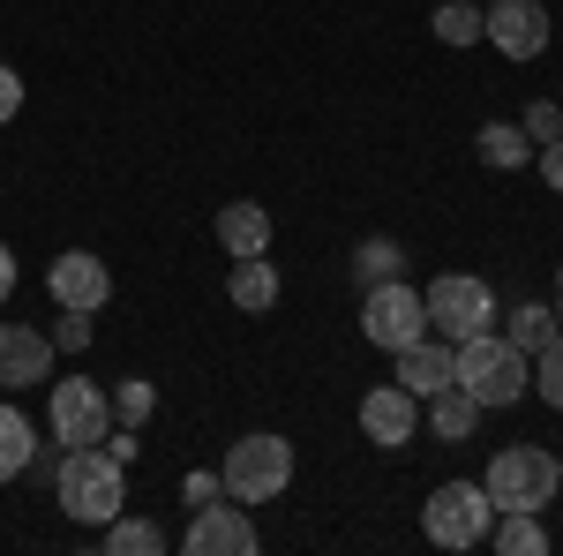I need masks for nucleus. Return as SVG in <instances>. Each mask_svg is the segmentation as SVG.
I'll return each mask as SVG.
<instances>
[{"instance_id":"nucleus-6","label":"nucleus","mask_w":563,"mask_h":556,"mask_svg":"<svg viewBox=\"0 0 563 556\" xmlns=\"http://www.w3.org/2000/svg\"><path fill=\"white\" fill-rule=\"evenodd\" d=\"M361 339L384 346V353H398V346H413V339H429V301L413 294L406 279L368 286V301H361Z\"/></svg>"},{"instance_id":"nucleus-8","label":"nucleus","mask_w":563,"mask_h":556,"mask_svg":"<svg viewBox=\"0 0 563 556\" xmlns=\"http://www.w3.org/2000/svg\"><path fill=\"white\" fill-rule=\"evenodd\" d=\"M106 428H113V399L90 377L53 384V444H106Z\"/></svg>"},{"instance_id":"nucleus-14","label":"nucleus","mask_w":563,"mask_h":556,"mask_svg":"<svg viewBox=\"0 0 563 556\" xmlns=\"http://www.w3.org/2000/svg\"><path fill=\"white\" fill-rule=\"evenodd\" d=\"M451 353H459V346H429V339L398 346V377H390V384H406L413 399H435V391L451 384Z\"/></svg>"},{"instance_id":"nucleus-22","label":"nucleus","mask_w":563,"mask_h":556,"mask_svg":"<svg viewBox=\"0 0 563 556\" xmlns=\"http://www.w3.org/2000/svg\"><path fill=\"white\" fill-rule=\"evenodd\" d=\"M398 263H406V249H398L390 233H368V241L353 249V279H361V286H384V279H398Z\"/></svg>"},{"instance_id":"nucleus-20","label":"nucleus","mask_w":563,"mask_h":556,"mask_svg":"<svg viewBox=\"0 0 563 556\" xmlns=\"http://www.w3.org/2000/svg\"><path fill=\"white\" fill-rule=\"evenodd\" d=\"M481 159H488L496 173H519L526 159H533V143H526L519 121H488V129H481Z\"/></svg>"},{"instance_id":"nucleus-7","label":"nucleus","mask_w":563,"mask_h":556,"mask_svg":"<svg viewBox=\"0 0 563 556\" xmlns=\"http://www.w3.org/2000/svg\"><path fill=\"white\" fill-rule=\"evenodd\" d=\"M421 301H429V324H435V331H443L451 346L496 324V294H488L481 279H466V271H443V279H435Z\"/></svg>"},{"instance_id":"nucleus-12","label":"nucleus","mask_w":563,"mask_h":556,"mask_svg":"<svg viewBox=\"0 0 563 556\" xmlns=\"http://www.w3.org/2000/svg\"><path fill=\"white\" fill-rule=\"evenodd\" d=\"M413 428H421V399L406 384H376L361 399V436H368V444L398 451V444H413Z\"/></svg>"},{"instance_id":"nucleus-32","label":"nucleus","mask_w":563,"mask_h":556,"mask_svg":"<svg viewBox=\"0 0 563 556\" xmlns=\"http://www.w3.org/2000/svg\"><path fill=\"white\" fill-rule=\"evenodd\" d=\"M106 451H113V459L129 467V459H135V428H106Z\"/></svg>"},{"instance_id":"nucleus-1","label":"nucleus","mask_w":563,"mask_h":556,"mask_svg":"<svg viewBox=\"0 0 563 556\" xmlns=\"http://www.w3.org/2000/svg\"><path fill=\"white\" fill-rule=\"evenodd\" d=\"M53 497H60V512H68V519L106 526V519L129 504V467H121L106 444H68L60 467H53Z\"/></svg>"},{"instance_id":"nucleus-31","label":"nucleus","mask_w":563,"mask_h":556,"mask_svg":"<svg viewBox=\"0 0 563 556\" xmlns=\"http://www.w3.org/2000/svg\"><path fill=\"white\" fill-rule=\"evenodd\" d=\"M541 181L563 196V135H556V143H541Z\"/></svg>"},{"instance_id":"nucleus-19","label":"nucleus","mask_w":563,"mask_h":556,"mask_svg":"<svg viewBox=\"0 0 563 556\" xmlns=\"http://www.w3.org/2000/svg\"><path fill=\"white\" fill-rule=\"evenodd\" d=\"M504 526H488V549L504 556H541L549 549V526H541V512H496Z\"/></svg>"},{"instance_id":"nucleus-33","label":"nucleus","mask_w":563,"mask_h":556,"mask_svg":"<svg viewBox=\"0 0 563 556\" xmlns=\"http://www.w3.org/2000/svg\"><path fill=\"white\" fill-rule=\"evenodd\" d=\"M15 294V257H8V241H0V301Z\"/></svg>"},{"instance_id":"nucleus-16","label":"nucleus","mask_w":563,"mask_h":556,"mask_svg":"<svg viewBox=\"0 0 563 556\" xmlns=\"http://www.w3.org/2000/svg\"><path fill=\"white\" fill-rule=\"evenodd\" d=\"M225 294H233V308L263 316V308H278V271H271L263 257H233V271H225Z\"/></svg>"},{"instance_id":"nucleus-10","label":"nucleus","mask_w":563,"mask_h":556,"mask_svg":"<svg viewBox=\"0 0 563 556\" xmlns=\"http://www.w3.org/2000/svg\"><path fill=\"white\" fill-rule=\"evenodd\" d=\"M180 549L188 556H256V526L241 504H203V512L188 519V534H180Z\"/></svg>"},{"instance_id":"nucleus-30","label":"nucleus","mask_w":563,"mask_h":556,"mask_svg":"<svg viewBox=\"0 0 563 556\" xmlns=\"http://www.w3.org/2000/svg\"><path fill=\"white\" fill-rule=\"evenodd\" d=\"M218 497H225V481H218V473H188V504H196V512L218 504Z\"/></svg>"},{"instance_id":"nucleus-18","label":"nucleus","mask_w":563,"mask_h":556,"mask_svg":"<svg viewBox=\"0 0 563 556\" xmlns=\"http://www.w3.org/2000/svg\"><path fill=\"white\" fill-rule=\"evenodd\" d=\"M38 459V428L23 406H0V481H15V473H31Z\"/></svg>"},{"instance_id":"nucleus-9","label":"nucleus","mask_w":563,"mask_h":556,"mask_svg":"<svg viewBox=\"0 0 563 556\" xmlns=\"http://www.w3.org/2000/svg\"><path fill=\"white\" fill-rule=\"evenodd\" d=\"M481 39L496 45L504 61H541L549 15H541V0H496V8H481Z\"/></svg>"},{"instance_id":"nucleus-26","label":"nucleus","mask_w":563,"mask_h":556,"mask_svg":"<svg viewBox=\"0 0 563 556\" xmlns=\"http://www.w3.org/2000/svg\"><path fill=\"white\" fill-rule=\"evenodd\" d=\"M151 406H158V399H151V384H143V377H129V384H121V399H113V422H121V428H143V422H151Z\"/></svg>"},{"instance_id":"nucleus-25","label":"nucleus","mask_w":563,"mask_h":556,"mask_svg":"<svg viewBox=\"0 0 563 556\" xmlns=\"http://www.w3.org/2000/svg\"><path fill=\"white\" fill-rule=\"evenodd\" d=\"M435 39L443 45H481V8L474 0H443V8H435Z\"/></svg>"},{"instance_id":"nucleus-34","label":"nucleus","mask_w":563,"mask_h":556,"mask_svg":"<svg viewBox=\"0 0 563 556\" xmlns=\"http://www.w3.org/2000/svg\"><path fill=\"white\" fill-rule=\"evenodd\" d=\"M556 324H563V294H556Z\"/></svg>"},{"instance_id":"nucleus-4","label":"nucleus","mask_w":563,"mask_h":556,"mask_svg":"<svg viewBox=\"0 0 563 556\" xmlns=\"http://www.w3.org/2000/svg\"><path fill=\"white\" fill-rule=\"evenodd\" d=\"M218 481H225L233 504H271V497H286V481H294V444L271 436V428H256V436H241V444L225 451Z\"/></svg>"},{"instance_id":"nucleus-13","label":"nucleus","mask_w":563,"mask_h":556,"mask_svg":"<svg viewBox=\"0 0 563 556\" xmlns=\"http://www.w3.org/2000/svg\"><path fill=\"white\" fill-rule=\"evenodd\" d=\"M53 377V339L31 324H0V391H31Z\"/></svg>"},{"instance_id":"nucleus-15","label":"nucleus","mask_w":563,"mask_h":556,"mask_svg":"<svg viewBox=\"0 0 563 556\" xmlns=\"http://www.w3.org/2000/svg\"><path fill=\"white\" fill-rule=\"evenodd\" d=\"M218 241H225V257H263L271 249V211L263 204H218Z\"/></svg>"},{"instance_id":"nucleus-3","label":"nucleus","mask_w":563,"mask_h":556,"mask_svg":"<svg viewBox=\"0 0 563 556\" xmlns=\"http://www.w3.org/2000/svg\"><path fill=\"white\" fill-rule=\"evenodd\" d=\"M451 384L474 391L481 406H519L526 399V353L511 339H496V331H474V339H459V353H451Z\"/></svg>"},{"instance_id":"nucleus-21","label":"nucleus","mask_w":563,"mask_h":556,"mask_svg":"<svg viewBox=\"0 0 563 556\" xmlns=\"http://www.w3.org/2000/svg\"><path fill=\"white\" fill-rule=\"evenodd\" d=\"M563 324H556V308H541V301H526V308H511V331H504V339L519 346L526 361H533V353H541V346L556 339Z\"/></svg>"},{"instance_id":"nucleus-29","label":"nucleus","mask_w":563,"mask_h":556,"mask_svg":"<svg viewBox=\"0 0 563 556\" xmlns=\"http://www.w3.org/2000/svg\"><path fill=\"white\" fill-rule=\"evenodd\" d=\"M60 346H68V353H84V346H90V316H84V308L60 316Z\"/></svg>"},{"instance_id":"nucleus-28","label":"nucleus","mask_w":563,"mask_h":556,"mask_svg":"<svg viewBox=\"0 0 563 556\" xmlns=\"http://www.w3.org/2000/svg\"><path fill=\"white\" fill-rule=\"evenodd\" d=\"M15 113H23V76L0 61V121H15Z\"/></svg>"},{"instance_id":"nucleus-23","label":"nucleus","mask_w":563,"mask_h":556,"mask_svg":"<svg viewBox=\"0 0 563 556\" xmlns=\"http://www.w3.org/2000/svg\"><path fill=\"white\" fill-rule=\"evenodd\" d=\"M106 549H113V556H158V549H166V534H158L151 519L113 512V519H106Z\"/></svg>"},{"instance_id":"nucleus-24","label":"nucleus","mask_w":563,"mask_h":556,"mask_svg":"<svg viewBox=\"0 0 563 556\" xmlns=\"http://www.w3.org/2000/svg\"><path fill=\"white\" fill-rule=\"evenodd\" d=\"M526 391H541V399H549V406L563 414V331L541 346L533 361H526Z\"/></svg>"},{"instance_id":"nucleus-11","label":"nucleus","mask_w":563,"mask_h":556,"mask_svg":"<svg viewBox=\"0 0 563 556\" xmlns=\"http://www.w3.org/2000/svg\"><path fill=\"white\" fill-rule=\"evenodd\" d=\"M45 286H53V301H60V308L98 316V308H106V294H113V271L90 257V249H60V257H53V271H45Z\"/></svg>"},{"instance_id":"nucleus-2","label":"nucleus","mask_w":563,"mask_h":556,"mask_svg":"<svg viewBox=\"0 0 563 556\" xmlns=\"http://www.w3.org/2000/svg\"><path fill=\"white\" fill-rule=\"evenodd\" d=\"M481 489H488L496 512H549L556 489H563V467H556V451H541V444H504L488 459V481Z\"/></svg>"},{"instance_id":"nucleus-17","label":"nucleus","mask_w":563,"mask_h":556,"mask_svg":"<svg viewBox=\"0 0 563 556\" xmlns=\"http://www.w3.org/2000/svg\"><path fill=\"white\" fill-rule=\"evenodd\" d=\"M421 406H429V428L443 436V444L474 436V422H481V399H474V391H459V384H443L435 399H421Z\"/></svg>"},{"instance_id":"nucleus-27","label":"nucleus","mask_w":563,"mask_h":556,"mask_svg":"<svg viewBox=\"0 0 563 556\" xmlns=\"http://www.w3.org/2000/svg\"><path fill=\"white\" fill-rule=\"evenodd\" d=\"M519 129H526V143H556V135H563V106H549V98H533Z\"/></svg>"},{"instance_id":"nucleus-5","label":"nucleus","mask_w":563,"mask_h":556,"mask_svg":"<svg viewBox=\"0 0 563 556\" xmlns=\"http://www.w3.org/2000/svg\"><path fill=\"white\" fill-rule=\"evenodd\" d=\"M488 526H496V504H488L481 481H443L429 504H421V534H429L435 549H481Z\"/></svg>"}]
</instances>
